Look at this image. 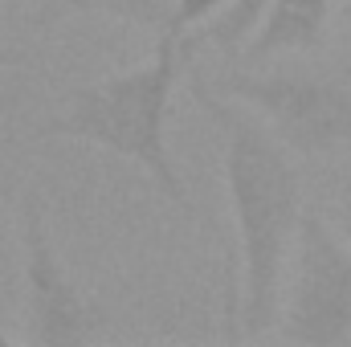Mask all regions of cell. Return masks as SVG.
Segmentation results:
<instances>
[{"instance_id":"cell-1","label":"cell","mask_w":351,"mask_h":347,"mask_svg":"<svg viewBox=\"0 0 351 347\" xmlns=\"http://www.w3.org/2000/svg\"><path fill=\"white\" fill-rule=\"evenodd\" d=\"M188 90L221 135V172H225L229 217L237 229V274H241L233 282L229 319L237 335H262L278 319L286 265L298 241V225L306 217L302 184L290 160L294 152L278 139V131L254 106L221 94L200 74H188Z\"/></svg>"},{"instance_id":"cell-2","label":"cell","mask_w":351,"mask_h":347,"mask_svg":"<svg viewBox=\"0 0 351 347\" xmlns=\"http://www.w3.org/2000/svg\"><path fill=\"white\" fill-rule=\"evenodd\" d=\"M192 45H196V37L160 33L156 49L143 66H131L123 74H106L98 82L78 86L58 115H49L41 123V135L94 143V147L135 164L184 217H196L188 184H184L172 160V147H168V115H172L176 86L188 78Z\"/></svg>"},{"instance_id":"cell-3","label":"cell","mask_w":351,"mask_h":347,"mask_svg":"<svg viewBox=\"0 0 351 347\" xmlns=\"http://www.w3.org/2000/svg\"><path fill=\"white\" fill-rule=\"evenodd\" d=\"M217 90L254 106L294 156H335L351 147V66L233 70Z\"/></svg>"},{"instance_id":"cell-4","label":"cell","mask_w":351,"mask_h":347,"mask_svg":"<svg viewBox=\"0 0 351 347\" xmlns=\"http://www.w3.org/2000/svg\"><path fill=\"white\" fill-rule=\"evenodd\" d=\"M278 339L331 347L351 339V246L323 213L306 208L286 265Z\"/></svg>"},{"instance_id":"cell-5","label":"cell","mask_w":351,"mask_h":347,"mask_svg":"<svg viewBox=\"0 0 351 347\" xmlns=\"http://www.w3.org/2000/svg\"><path fill=\"white\" fill-rule=\"evenodd\" d=\"M21 250H25V344L66 347L98 335L102 315L86 302L49 237V208L41 192L21 200Z\"/></svg>"},{"instance_id":"cell-6","label":"cell","mask_w":351,"mask_h":347,"mask_svg":"<svg viewBox=\"0 0 351 347\" xmlns=\"http://www.w3.org/2000/svg\"><path fill=\"white\" fill-rule=\"evenodd\" d=\"M335 0H269L262 25L241 45L245 62H269L278 53H311L319 49Z\"/></svg>"},{"instance_id":"cell-7","label":"cell","mask_w":351,"mask_h":347,"mask_svg":"<svg viewBox=\"0 0 351 347\" xmlns=\"http://www.w3.org/2000/svg\"><path fill=\"white\" fill-rule=\"evenodd\" d=\"M176 0H41L29 16V29H53L62 21H78V16H106L143 33H164L172 21Z\"/></svg>"},{"instance_id":"cell-8","label":"cell","mask_w":351,"mask_h":347,"mask_svg":"<svg viewBox=\"0 0 351 347\" xmlns=\"http://www.w3.org/2000/svg\"><path fill=\"white\" fill-rule=\"evenodd\" d=\"M269 0H233L213 25L200 29V41H208L213 49H221L225 58H241V45L254 37V29L262 25Z\"/></svg>"},{"instance_id":"cell-9","label":"cell","mask_w":351,"mask_h":347,"mask_svg":"<svg viewBox=\"0 0 351 347\" xmlns=\"http://www.w3.org/2000/svg\"><path fill=\"white\" fill-rule=\"evenodd\" d=\"M229 4H233V0H176V4H172V21H168V29H164V33L192 37L196 29L213 25Z\"/></svg>"},{"instance_id":"cell-10","label":"cell","mask_w":351,"mask_h":347,"mask_svg":"<svg viewBox=\"0 0 351 347\" xmlns=\"http://www.w3.org/2000/svg\"><path fill=\"white\" fill-rule=\"evenodd\" d=\"M335 225H339V233L348 237V246H351V188H348V196L339 200V208H335Z\"/></svg>"},{"instance_id":"cell-11","label":"cell","mask_w":351,"mask_h":347,"mask_svg":"<svg viewBox=\"0 0 351 347\" xmlns=\"http://www.w3.org/2000/svg\"><path fill=\"white\" fill-rule=\"evenodd\" d=\"M0 66H25V53H21L4 33H0Z\"/></svg>"},{"instance_id":"cell-12","label":"cell","mask_w":351,"mask_h":347,"mask_svg":"<svg viewBox=\"0 0 351 347\" xmlns=\"http://www.w3.org/2000/svg\"><path fill=\"white\" fill-rule=\"evenodd\" d=\"M8 344H12V335H8V331L0 327V347H8Z\"/></svg>"},{"instance_id":"cell-13","label":"cell","mask_w":351,"mask_h":347,"mask_svg":"<svg viewBox=\"0 0 351 347\" xmlns=\"http://www.w3.org/2000/svg\"><path fill=\"white\" fill-rule=\"evenodd\" d=\"M348 16H351V0H348Z\"/></svg>"}]
</instances>
